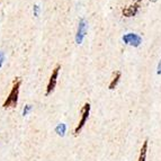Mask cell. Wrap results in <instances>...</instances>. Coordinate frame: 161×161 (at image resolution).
<instances>
[{"label": "cell", "instance_id": "cell-1", "mask_svg": "<svg viewBox=\"0 0 161 161\" xmlns=\"http://www.w3.org/2000/svg\"><path fill=\"white\" fill-rule=\"evenodd\" d=\"M22 85V80H19L18 78H16L14 80L13 88L11 92L9 94V96L7 97V99L3 103V108H9V107H16L17 103H18V95H19V88Z\"/></svg>", "mask_w": 161, "mask_h": 161}, {"label": "cell", "instance_id": "cell-2", "mask_svg": "<svg viewBox=\"0 0 161 161\" xmlns=\"http://www.w3.org/2000/svg\"><path fill=\"white\" fill-rule=\"evenodd\" d=\"M89 112H90V104L86 103V104L83 105L82 108H81V119L79 121V124L77 125L75 130V134L78 135L79 132L82 130V127L85 126V124H86L87 119H88V116H89Z\"/></svg>", "mask_w": 161, "mask_h": 161}, {"label": "cell", "instance_id": "cell-3", "mask_svg": "<svg viewBox=\"0 0 161 161\" xmlns=\"http://www.w3.org/2000/svg\"><path fill=\"white\" fill-rule=\"evenodd\" d=\"M123 42L127 45L134 46V47H137L140 46V44L142 43V37L137 34H134V33H127L123 36Z\"/></svg>", "mask_w": 161, "mask_h": 161}, {"label": "cell", "instance_id": "cell-4", "mask_svg": "<svg viewBox=\"0 0 161 161\" xmlns=\"http://www.w3.org/2000/svg\"><path fill=\"white\" fill-rule=\"evenodd\" d=\"M60 68H61L60 65H57V67L53 69V71H52V75H51V77H50V80H48L47 87H46V92H45L46 96H48V95L51 94V92L54 90V88H55V86H57L58 75H59Z\"/></svg>", "mask_w": 161, "mask_h": 161}, {"label": "cell", "instance_id": "cell-5", "mask_svg": "<svg viewBox=\"0 0 161 161\" xmlns=\"http://www.w3.org/2000/svg\"><path fill=\"white\" fill-rule=\"evenodd\" d=\"M87 34V23L85 19H81L79 22L78 31H77V34H75V43L81 44L82 43L83 38Z\"/></svg>", "mask_w": 161, "mask_h": 161}, {"label": "cell", "instance_id": "cell-6", "mask_svg": "<svg viewBox=\"0 0 161 161\" xmlns=\"http://www.w3.org/2000/svg\"><path fill=\"white\" fill-rule=\"evenodd\" d=\"M141 1H142V0H136L135 3H133V5L129 6V7H126L125 9H123V10H122V14H123L125 17L135 16L140 9V3H141Z\"/></svg>", "mask_w": 161, "mask_h": 161}, {"label": "cell", "instance_id": "cell-7", "mask_svg": "<svg viewBox=\"0 0 161 161\" xmlns=\"http://www.w3.org/2000/svg\"><path fill=\"white\" fill-rule=\"evenodd\" d=\"M119 79H121V72H119V71H117V72L114 75L113 79H112V81H110V83H109V89H110V90L115 89V87L117 86V83H118V81H119Z\"/></svg>", "mask_w": 161, "mask_h": 161}, {"label": "cell", "instance_id": "cell-8", "mask_svg": "<svg viewBox=\"0 0 161 161\" xmlns=\"http://www.w3.org/2000/svg\"><path fill=\"white\" fill-rule=\"evenodd\" d=\"M147 151H148V141H145L142 145V149L140 151V157H139V161H145L147 158Z\"/></svg>", "mask_w": 161, "mask_h": 161}, {"label": "cell", "instance_id": "cell-9", "mask_svg": "<svg viewBox=\"0 0 161 161\" xmlns=\"http://www.w3.org/2000/svg\"><path fill=\"white\" fill-rule=\"evenodd\" d=\"M65 129H67L65 124H62L61 123V124H59L57 127H55V132H57L60 136H63V135L65 134Z\"/></svg>", "mask_w": 161, "mask_h": 161}, {"label": "cell", "instance_id": "cell-10", "mask_svg": "<svg viewBox=\"0 0 161 161\" xmlns=\"http://www.w3.org/2000/svg\"><path fill=\"white\" fill-rule=\"evenodd\" d=\"M31 110H32V106H31V105H26V106L24 107V109H23V115L24 116L28 115Z\"/></svg>", "mask_w": 161, "mask_h": 161}, {"label": "cell", "instance_id": "cell-11", "mask_svg": "<svg viewBox=\"0 0 161 161\" xmlns=\"http://www.w3.org/2000/svg\"><path fill=\"white\" fill-rule=\"evenodd\" d=\"M34 16L35 17H38V15H40V6H37V5H35L34 6Z\"/></svg>", "mask_w": 161, "mask_h": 161}, {"label": "cell", "instance_id": "cell-12", "mask_svg": "<svg viewBox=\"0 0 161 161\" xmlns=\"http://www.w3.org/2000/svg\"><path fill=\"white\" fill-rule=\"evenodd\" d=\"M3 61H5V53H3V52L0 51V68L3 67Z\"/></svg>", "mask_w": 161, "mask_h": 161}, {"label": "cell", "instance_id": "cell-13", "mask_svg": "<svg viewBox=\"0 0 161 161\" xmlns=\"http://www.w3.org/2000/svg\"><path fill=\"white\" fill-rule=\"evenodd\" d=\"M157 73H158V75H161V60H160V62L158 63V68H157Z\"/></svg>", "mask_w": 161, "mask_h": 161}]
</instances>
